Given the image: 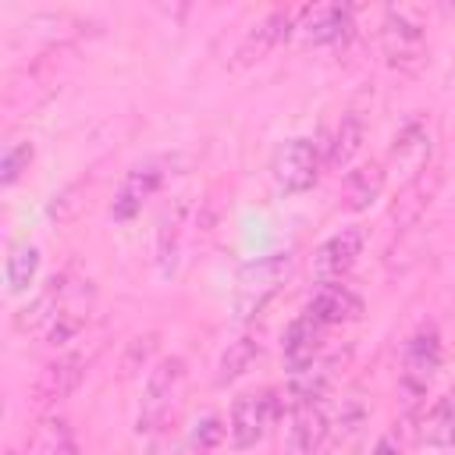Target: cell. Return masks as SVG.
<instances>
[{"label":"cell","instance_id":"6da1fadb","mask_svg":"<svg viewBox=\"0 0 455 455\" xmlns=\"http://www.w3.org/2000/svg\"><path fill=\"white\" fill-rule=\"evenodd\" d=\"M295 256L291 252H270L263 259H252L238 270L235 281V316L238 320H252L263 313V306L284 288V281L291 277Z\"/></svg>","mask_w":455,"mask_h":455},{"label":"cell","instance_id":"7a4b0ae2","mask_svg":"<svg viewBox=\"0 0 455 455\" xmlns=\"http://www.w3.org/2000/svg\"><path fill=\"white\" fill-rule=\"evenodd\" d=\"M185 377H188V366L181 355H164L149 377H146V387H142V402H139V416H135V430L139 434H153L167 423V416L174 412L178 398H181V387H185Z\"/></svg>","mask_w":455,"mask_h":455},{"label":"cell","instance_id":"3957f363","mask_svg":"<svg viewBox=\"0 0 455 455\" xmlns=\"http://www.w3.org/2000/svg\"><path fill=\"white\" fill-rule=\"evenodd\" d=\"M281 419V395L274 387L259 391V395H242L231 405V419H228V437L235 451H249L263 441V434Z\"/></svg>","mask_w":455,"mask_h":455},{"label":"cell","instance_id":"277c9868","mask_svg":"<svg viewBox=\"0 0 455 455\" xmlns=\"http://www.w3.org/2000/svg\"><path fill=\"white\" fill-rule=\"evenodd\" d=\"M270 178H274V188L284 192V196H299V192H309L320 178V149L313 139H288L277 146L274 160H270Z\"/></svg>","mask_w":455,"mask_h":455},{"label":"cell","instance_id":"5b68a950","mask_svg":"<svg viewBox=\"0 0 455 455\" xmlns=\"http://www.w3.org/2000/svg\"><path fill=\"white\" fill-rule=\"evenodd\" d=\"M380 43L395 68L416 71L423 64V18L412 7H387Z\"/></svg>","mask_w":455,"mask_h":455},{"label":"cell","instance_id":"8992f818","mask_svg":"<svg viewBox=\"0 0 455 455\" xmlns=\"http://www.w3.org/2000/svg\"><path fill=\"white\" fill-rule=\"evenodd\" d=\"M441 366V338L434 327H423L416 331L405 348H402V373H398V387L409 402H416L419 395H427L434 373Z\"/></svg>","mask_w":455,"mask_h":455},{"label":"cell","instance_id":"52a82bcc","mask_svg":"<svg viewBox=\"0 0 455 455\" xmlns=\"http://www.w3.org/2000/svg\"><path fill=\"white\" fill-rule=\"evenodd\" d=\"M363 242H366L363 228H341V231H334V235L316 249V256H313V274H316V281H320V284L341 281V277L355 267V259L363 256Z\"/></svg>","mask_w":455,"mask_h":455},{"label":"cell","instance_id":"ba28073f","mask_svg":"<svg viewBox=\"0 0 455 455\" xmlns=\"http://www.w3.org/2000/svg\"><path fill=\"white\" fill-rule=\"evenodd\" d=\"M82 377H85V355H60L53 363H46L32 384V405L50 409V405L71 398L78 391Z\"/></svg>","mask_w":455,"mask_h":455},{"label":"cell","instance_id":"9c48e42d","mask_svg":"<svg viewBox=\"0 0 455 455\" xmlns=\"http://www.w3.org/2000/svg\"><path fill=\"white\" fill-rule=\"evenodd\" d=\"M299 36L309 46H331L341 43L352 32V7L348 4H313L299 11Z\"/></svg>","mask_w":455,"mask_h":455},{"label":"cell","instance_id":"30bf717a","mask_svg":"<svg viewBox=\"0 0 455 455\" xmlns=\"http://www.w3.org/2000/svg\"><path fill=\"white\" fill-rule=\"evenodd\" d=\"M320 341H323V323H320V320H313L309 313H299V316L284 327V338H281L284 366H288L291 373H302V370L316 366Z\"/></svg>","mask_w":455,"mask_h":455},{"label":"cell","instance_id":"8fae6325","mask_svg":"<svg viewBox=\"0 0 455 455\" xmlns=\"http://www.w3.org/2000/svg\"><path fill=\"white\" fill-rule=\"evenodd\" d=\"M430 149H434V142H430L427 124H423V121H409V124H405V128L395 135L387 164H391V167H395V171H398L405 181H412V178H419V174L427 171Z\"/></svg>","mask_w":455,"mask_h":455},{"label":"cell","instance_id":"7c38bea8","mask_svg":"<svg viewBox=\"0 0 455 455\" xmlns=\"http://www.w3.org/2000/svg\"><path fill=\"white\" fill-rule=\"evenodd\" d=\"M160 185H164V171H160L156 164L132 167V171L124 174V181H121L114 203H110V217H114V220H132V217L142 210V203H146Z\"/></svg>","mask_w":455,"mask_h":455},{"label":"cell","instance_id":"4fadbf2b","mask_svg":"<svg viewBox=\"0 0 455 455\" xmlns=\"http://www.w3.org/2000/svg\"><path fill=\"white\" fill-rule=\"evenodd\" d=\"M306 313H309L313 320H320L323 327H331V323H348V320H359V316H363V299H359L352 288H345V284L334 281V284H320V288L313 291Z\"/></svg>","mask_w":455,"mask_h":455},{"label":"cell","instance_id":"5bb4252c","mask_svg":"<svg viewBox=\"0 0 455 455\" xmlns=\"http://www.w3.org/2000/svg\"><path fill=\"white\" fill-rule=\"evenodd\" d=\"M295 25H299V11H291V7H281V11H270L249 36H245V43H242V50H238V57H242V64H249V60H259L263 53H270L277 43H284L291 32H295Z\"/></svg>","mask_w":455,"mask_h":455},{"label":"cell","instance_id":"9a60e30c","mask_svg":"<svg viewBox=\"0 0 455 455\" xmlns=\"http://www.w3.org/2000/svg\"><path fill=\"white\" fill-rule=\"evenodd\" d=\"M68 277H50L46 284H43V291L28 302V306H21L18 313H14V331H21V334H28V331H46L50 327V320L64 309V302H68Z\"/></svg>","mask_w":455,"mask_h":455},{"label":"cell","instance_id":"2e32d148","mask_svg":"<svg viewBox=\"0 0 455 455\" xmlns=\"http://www.w3.org/2000/svg\"><path fill=\"white\" fill-rule=\"evenodd\" d=\"M384 181H387L384 164H363V167L348 171V178H345V210H352V213L370 210L380 199Z\"/></svg>","mask_w":455,"mask_h":455},{"label":"cell","instance_id":"e0dca14e","mask_svg":"<svg viewBox=\"0 0 455 455\" xmlns=\"http://www.w3.org/2000/svg\"><path fill=\"white\" fill-rule=\"evenodd\" d=\"M331 430V419L323 412L320 402H309V405H299L295 409V427H291V448L295 455H316L323 437Z\"/></svg>","mask_w":455,"mask_h":455},{"label":"cell","instance_id":"ac0fdd59","mask_svg":"<svg viewBox=\"0 0 455 455\" xmlns=\"http://www.w3.org/2000/svg\"><path fill=\"white\" fill-rule=\"evenodd\" d=\"M419 441L427 448H437V451L455 448V387L444 398H437V405L427 412L423 430H419Z\"/></svg>","mask_w":455,"mask_h":455},{"label":"cell","instance_id":"d6986e66","mask_svg":"<svg viewBox=\"0 0 455 455\" xmlns=\"http://www.w3.org/2000/svg\"><path fill=\"white\" fill-rule=\"evenodd\" d=\"M256 355H259V341H256V338H249V334L235 338V341H231V345H228V348L220 352L213 380H217L220 387L235 384L238 377H245V373H249V366L256 363Z\"/></svg>","mask_w":455,"mask_h":455},{"label":"cell","instance_id":"ffe728a7","mask_svg":"<svg viewBox=\"0 0 455 455\" xmlns=\"http://www.w3.org/2000/svg\"><path fill=\"white\" fill-rule=\"evenodd\" d=\"M363 139H366V124L359 114H345L338 132H334V142H331V153H327V167L331 171H345L352 164V156L363 149Z\"/></svg>","mask_w":455,"mask_h":455},{"label":"cell","instance_id":"44dd1931","mask_svg":"<svg viewBox=\"0 0 455 455\" xmlns=\"http://www.w3.org/2000/svg\"><path fill=\"white\" fill-rule=\"evenodd\" d=\"M32 455H78V441L71 434L68 419H43L32 434Z\"/></svg>","mask_w":455,"mask_h":455},{"label":"cell","instance_id":"7402d4cb","mask_svg":"<svg viewBox=\"0 0 455 455\" xmlns=\"http://www.w3.org/2000/svg\"><path fill=\"white\" fill-rule=\"evenodd\" d=\"M36 274H39V249H36V245H28V242L14 245V249H11V256H7V263H4L7 291H11V295H21V291L36 281Z\"/></svg>","mask_w":455,"mask_h":455},{"label":"cell","instance_id":"603a6c76","mask_svg":"<svg viewBox=\"0 0 455 455\" xmlns=\"http://www.w3.org/2000/svg\"><path fill=\"white\" fill-rule=\"evenodd\" d=\"M430 196H434V178L427 181V171H423L419 178L405 181V188H402V196H398V203H395V210H391V217L398 220V228H405V224L419 220V213L427 210Z\"/></svg>","mask_w":455,"mask_h":455},{"label":"cell","instance_id":"cb8c5ba5","mask_svg":"<svg viewBox=\"0 0 455 455\" xmlns=\"http://www.w3.org/2000/svg\"><path fill=\"white\" fill-rule=\"evenodd\" d=\"M185 213H188V199H178L174 206H167L164 210V217H160V231H156V252H160V259L167 263L171 259V252L178 249V235H181V220H185Z\"/></svg>","mask_w":455,"mask_h":455},{"label":"cell","instance_id":"d4e9b609","mask_svg":"<svg viewBox=\"0 0 455 455\" xmlns=\"http://www.w3.org/2000/svg\"><path fill=\"white\" fill-rule=\"evenodd\" d=\"M82 323H85V313H82V306L71 302V291H68L64 309H60V313L50 320V327H46V341H50V345H64V341H71V338L82 331Z\"/></svg>","mask_w":455,"mask_h":455},{"label":"cell","instance_id":"484cf974","mask_svg":"<svg viewBox=\"0 0 455 455\" xmlns=\"http://www.w3.org/2000/svg\"><path fill=\"white\" fill-rule=\"evenodd\" d=\"M32 156H36V146H32L28 139L11 142V146L4 149V160H0V185H14V181L28 171Z\"/></svg>","mask_w":455,"mask_h":455},{"label":"cell","instance_id":"4316f807","mask_svg":"<svg viewBox=\"0 0 455 455\" xmlns=\"http://www.w3.org/2000/svg\"><path fill=\"white\" fill-rule=\"evenodd\" d=\"M224 437H228L224 423H220L217 416H206V419H199V423L192 427V434H188V451H192V455H210V451H217V448L224 444Z\"/></svg>","mask_w":455,"mask_h":455},{"label":"cell","instance_id":"83f0119b","mask_svg":"<svg viewBox=\"0 0 455 455\" xmlns=\"http://www.w3.org/2000/svg\"><path fill=\"white\" fill-rule=\"evenodd\" d=\"M153 348H156V334H142V338H132V341H128V352H124V359H121V373L128 377V373L142 370V363L153 355Z\"/></svg>","mask_w":455,"mask_h":455},{"label":"cell","instance_id":"f1b7e54d","mask_svg":"<svg viewBox=\"0 0 455 455\" xmlns=\"http://www.w3.org/2000/svg\"><path fill=\"white\" fill-rule=\"evenodd\" d=\"M359 419H363V405H359L355 398H348V402H345V409H341V416H338V423H341L345 430H355V427H359Z\"/></svg>","mask_w":455,"mask_h":455},{"label":"cell","instance_id":"f546056e","mask_svg":"<svg viewBox=\"0 0 455 455\" xmlns=\"http://www.w3.org/2000/svg\"><path fill=\"white\" fill-rule=\"evenodd\" d=\"M370 455H402V448H398V441H395L391 434H384V437L370 448Z\"/></svg>","mask_w":455,"mask_h":455},{"label":"cell","instance_id":"4dcf8cb0","mask_svg":"<svg viewBox=\"0 0 455 455\" xmlns=\"http://www.w3.org/2000/svg\"><path fill=\"white\" fill-rule=\"evenodd\" d=\"M4 455H18V451H14V448H7V451H4Z\"/></svg>","mask_w":455,"mask_h":455}]
</instances>
